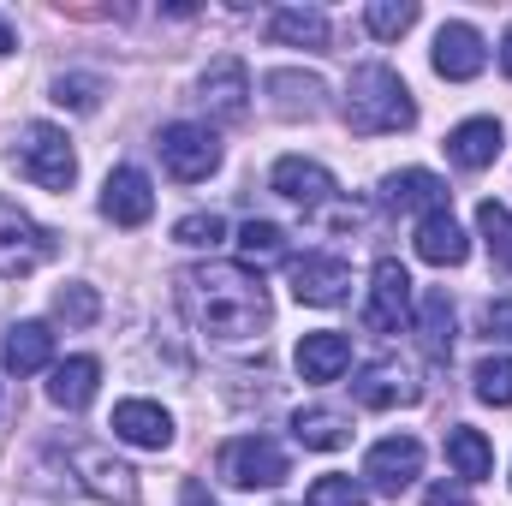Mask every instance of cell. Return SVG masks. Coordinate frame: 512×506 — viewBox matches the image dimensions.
<instances>
[{
  "mask_svg": "<svg viewBox=\"0 0 512 506\" xmlns=\"http://www.w3.org/2000/svg\"><path fill=\"white\" fill-rule=\"evenodd\" d=\"M96 387H102V364H96V358H84V352L48 370V399H54L60 411H84V405L96 399Z\"/></svg>",
  "mask_w": 512,
  "mask_h": 506,
  "instance_id": "20",
  "label": "cell"
},
{
  "mask_svg": "<svg viewBox=\"0 0 512 506\" xmlns=\"http://www.w3.org/2000/svg\"><path fill=\"white\" fill-rule=\"evenodd\" d=\"M483 334H489V340H512V298H501V304L483 310Z\"/></svg>",
  "mask_w": 512,
  "mask_h": 506,
  "instance_id": "36",
  "label": "cell"
},
{
  "mask_svg": "<svg viewBox=\"0 0 512 506\" xmlns=\"http://www.w3.org/2000/svg\"><path fill=\"white\" fill-rule=\"evenodd\" d=\"M364 24H370V36H382V42H399V36L417 24V0H370Z\"/></svg>",
  "mask_w": 512,
  "mask_h": 506,
  "instance_id": "32",
  "label": "cell"
},
{
  "mask_svg": "<svg viewBox=\"0 0 512 506\" xmlns=\"http://www.w3.org/2000/svg\"><path fill=\"white\" fill-rule=\"evenodd\" d=\"M268 191H274V197H286V203H298V209H322V203L334 197V173H328L322 161L280 155V161H274V173H268Z\"/></svg>",
  "mask_w": 512,
  "mask_h": 506,
  "instance_id": "12",
  "label": "cell"
},
{
  "mask_svg": "<svg viewBox=\"0 0 512 506\" xmlns=\"http://www.w3.org/2000/svg\"><path fill=\"white\" fill-rule=\"evenodd\" d=\"M304 506H370V489H364L358 477H340V471H328V477H316V483H310Z\"/></svg>",
  "mask_w": 512,
  "mask_h": 506,
  "instance_id": "34",
  "label": "cell"
},
{
  "mask_svg": "<svg viewBox=\"0 0 512 506\" xmlns=\"http://www.w3.org/2000/svg\"><path fill=\"white\" fill-rule=\"evenodd\" d=\"M114 435L131 441V447H143V453H161L173 441V417L155 399H120L114 405Z\"/></svg>",
  "mask_w": 512,
  "mask_h": 506,
  "instance_id": "15",
  "label": "cell"
},
{
  "mask_svg": "<svg viewBox=\"0 0 512 506\" xmlns=\"http://www.w3.org/2000/svg\"><path fill=\"white\" fill-rule=\"evenodd\" d=\"M185 304H191V322L209 334V340H256L268 328V292H262V274L251 268H233V262H203L185 274Z\"/></svg>",
  "mask_w": 512,
  "mask_h": 506,
  "instance_id": "1",
  "label": "cell"
},
{
  "mask_svg": "<svg viewBox=\"0 0 512 506\" xmlns=\"http://www.w3.org/2000/svg\"><path fill=\"white\" fill-rule=\"evenodd\" d=\"M423 506H471V495H465V489H447V483H441V489H429V495H423Z\"/></svg>",
  "mask_w": 512,
  "mask_h": 506,
  "instance_id": "37",
  "label": "cell"
},
{
  "mask_svg": "<svg viewBox=\"0 0 512 506\" xmlns=\"http://www.w3.org/2000/svg\"><path fill=\"white\" fill-rule=\"evenodd\" d=\"M364 477H370V489H376V495H405V489L423 477V447H417L411 435H387V441L370 447Z\"/></svg>",
  "mask_w": 512,
  "mask_h": 506,
  "instance_id": "9",
  "label": "cell"
},
{
  "mask_svg": "<svg viewBox=\"0 0 512 506\" xmlns=\"http://www.w3.org/2000/svg\"><path fill=\"white\" fill-rule=\"evenodd\" d=\"M54 251H60V245H54V233H48V227H36L18 203H6V197H0V280H24V274H36Z\"/></svg>",
  "mask_w": 512,
  "mask_h": 506,
  "instance_id": "5",
  "label": "cell"
},
{
  "mask_svg": "<svg viewBox=\"0 0 512 506\" xmlns=\"http://www.w3.org/2000/svg\"><path fill=\"white\" fill-rule=\"evenodd\" d=\"M346 126L358 137H387V131L417 126V102L393 66H358L346 84Z\"/></svg>",
  "mask_w": 512,
  "mask_h": 506,
  "instance_id": "2",
  "label": "cell"
},
{
  "mask_svg": "<svg viewBox=\"0 0 512 506\" xmlns=\"http://www.w3.org/2000/svg\"><path fill=\"white\" fill-rule=\"evenodd\" d=\"M155 149H161V167H167L179 185H197V179H209V173L221 167V137H215L209 126H197V120L161 126Z\"/></svg>",
  "mask_w": 512,
  "mask_h": 506,
  "instance_id": "4",
  "label": "cell"
},
{
  "mask_svg": "<svg viewBox=\"0 0 512 506\" xmlns=\"http://www.w3.org/2000/svg\"><path fill=\"white\" fill-rule=\"evenodd\" d=\"M346 292H352V268H346L340 256H322V251L292 256V298H298V304L328 310V304H340Z\"/></svg>",
  "mask_w": 512,
  "mask_h": 506,
  "instance_id": "8",
  "label": "cell"
},
{
  "mask_svg": "<svg viewBox=\"0 0 512 506\" xmlns=\"http://www.w3.org/2000/svg\"><path fill=\"white\" fill-rule=\"evenodd\" d=\"M239 251H245V262H256V268L286 262V233H280L274 221H245V227H239Z\"/></svg>",
  "mask_w": 512,
  "mask_h": 506,
  "instance_id": "31",
  "label": "cell"
},
{
  "mask_svg": "<svg viewBox=\"0 0 512 506\" xmlns=\"http://www.w3.org/2000/svg\"><path fill=\"white\" fill-rule=\"evenodd\" d=\"M382 203L387 209H447V185L429 173V167H405V173H387L382 179Z\"/></svg>",
  "mask_w": 512,
  "mask_h": 506,
  "instance_id": "21",
  "label": "cell"
},
{
  "mask_svg": "<svg viewBox=\"0 0 512 506\" xmlns=\"http://www.w3.org/2000/svg\"><path fill=\"white\" fill-rule=\"evenodd\" d=\"M352 393H358V405H370V411H393V405H411V399H417L411 376H405V370H393V364H376V370H364Z\"/></svg>",
  "mask_w": 512,
  "mask_h": 506,
  "instance_id": "24",
  "label": "cell"
},
{
  "mask_svg": "<svg viewBox=\"0 0 512 506\" xmlns=\"http://www.w3.org/2000/svg\"><path fill=\"white\" fill-rule=\"evenodd\" d=\"M477 233H483V245H489V256H495V268H507L512 274V209L507 203H483L477 209Z\"/></svg>",
  "mask_w": 512,
  "mask_h": 506,
  "instance_id": "28",
  "label": "cell"
},
{
  "mask_svg": "<svg viewBox=\"0 0 512 506\" xmlns=\"http://www.w3.org/2000/svg\"><path fill=\"white\" fill-rule=\"evenodd\" d=\"M417 340H423L429 358L453 352V304H447V292H423V304H417Z\"/></svg>",
  "mask_w": 512,
  "mask_h": 506,
  "instance_id": "27",
  "label": "cell"
},
{
  "mask_svg": "<svg viewBox=\"0 0 512 506\" xmlns=\"http://www.w3.org/2000/svg\"><path fill=\"white\" fill-rule=\"evenodd\" d=\"M411 322V274L382 256L376 262V274H370V304H364V328H376V334H399Z\"/></svg>",
  "mask_w": 512,
  "mask_h": 506,
  "instance_id": "7",
  "label": "cell"
},
{
  "mask_svg": "<svg viewBox=\"0 0 512 506\" xmlns=\"http://www.w3.org/2000/svg\"><path fill=\"white\" fill-rule=\"evenodd\" d=\"M197 96H203V108L215 120H245V108H251V72H245V60H233V54L209 60V72L197 78Z\"/></svg>",
  "mask_w": 512,
  "mask_h": 506,
  "instance_id": "10",
  "label": "cell"
},
{
  "mask_svg": "<svg viewBox=\"0 0 512 506\" xmlns=\"http://www.w3.org/2000/svg\"><path fill=\"white\" fill-rule=\"evenodd\" d=\"M221 477L233 489H274L286 477V447L268 435H239L221 447Z\"/></svg>",
  "mask_w": 512,
  "mask_h": 506,
  "instance_id": "6",
  "label": "cell"
},
{
  "mask_svg": "<svg viewBox=\"0 0 512 506\" xmlns=\"http://www.w3.org/2000/svg\"><path fill=\"white\" fill-rule=\"evenodd\" d=\"M78 465L90 471L84 483H90V489H96L102 501H120V506H131V501H137V477H131L126 465H120V459H108V453L84 447V453H78Z\"/></svg>",
  "mask_w": 512,
  "mask_h": 506,
  "instance_id": "25",
  "label": "cell"
},
{
  "mask_svg": "<svg viewBox=\"0 0 512 506\" xmlns=\"http://www.w3.org/2000/svg\"><path fill=\"white\" fill-rule=\"evenodd\" d=\"M102 96H108V84H102L96 72H60V78H54V102L72 108V114H96Z\"/></svg>",
  "mask_w": 512,
  "mask_h": 506,
  "instance_id": "29",
  "label": "cell"
},
{
  "mask_svg": "<svg viewBox=\"0 0 512 506\" xmlns=\"http://www.w3.org/2000/svg\"><path fill=\"white\" fill-rule=\"evenodd\" d=\"M447 465H453V477H465V483H483V477L495 471V447H489V435L459 423V429L447 435Z\"/></svg>",
  "mask_w": 512,
  "mask_h": 506,
  "instance_id": "23",
  "label": "cell"
},
{
  "mask_svg": "<svg viewBox=\"0 0 512 506\" xmlns=\"http://www.w3.org/2000/svg\"><path fill=\"white\" fill-rule=\"evenodd\" d=\"M292 435H298L304 447H316V453H334V447L352 441V423H346L340 411H328V405H310V411L292 417Z\"/></svg>",
  "mask_w": 512,
  "mask_h": 506,
  "instance_id": "26",
  "label": "cell"
},
{
  "mask_svg": "<svg viewBox=\"0 0 512 506\" xmlns=\"http://www.w3.org/2000/svg\"><path fill=\"white\" fill-rule=\"evenodd\" d=\"M262 90L274 96V114H286V120H316L322 96H328L322 78H310V72H268Z\"/></svg>",
  "mask_w": 512,
  "mask_h": 506,
  "instance_id": "18",
  "label": "cell"
},
{
  "mask_svg": "<svg viewBox=\"0 0 512 506\" xmlns=\"http://www.w3.org/2000/svg\"><path fill=\"white\" fill-rule=\"evenodd\" d=\"M102 215H108L114 227H143V221L155 215V185H149L143 167H114V173H108V185H102Z\"/></svg>",
  "mask_w": 512,
  "mask_h": 506,
  "instance_id": "13",
  "label": "cell"
},
{
  "mask_svg": "<svg viewBox=\"0 0 512 506\" xmlns=\"http://www.w3.org/2000/svg\"><path fill=\"white\" fill-rule=\"evenodd\" d=\"M268 36H274L280 48H310V54H322V48H328V12H316V6H280V12L268 18Z\"/></svg>",
  "mask_w": 512,
  "mask_h": 506,
  "instance_id": "22",
  "label": "cell"
},
{
  "mask_svg": "<svg viewBox=\"0 0 512 506\" xmlns=\"http://www.w3.org/2000/svg\"><path fill=\"white\" fill-rule=\"evenodd\" d=\"M435 72L447 78V84H465V78H477L483 66H489V48H483V36H477V24H441L435 30Z\"/></svg>",
  "mask_w": 512,
  "mask_h": 506,
  "instance_id": "11",
  "label": "cell"
},
{
  "mask_svg": "<svg viewBox=\"0 0 512 506\" xmlns=\"http://www.w3.org/2000/svg\"><path fill=\"white\" fill-rule=\"evenodd\" d=\"M292 364H298V376L304 381H340L346 370H352V340L334 334V328H316V334L298 340Z\"/></svg>",
  "mask_w": 512,
  "mask_h": 506,
  "instance_id": "14",
  "label": "cell"
},
{
  "mask_svg": "<svg viewBox=\"0 0 512 506\" xmlns=\"http://www.w3.org/2000/svg\"><path fill=\"white\" fill-rule=\"evenodd\" d=\"M54 316H60L66 328H90V322L102 316V298H96V286H84V280H66V286L54 292Z\"/></svg>",
  "mask_w": 512,
  "mask_h": 506,
  "instance_id": "30",
  "label": "cell"
},
{
  "mask_svg": "<svg viewBox=\"0 0 512 506\" xmlns=\"http://www.w3.org/2000/svg\"><path fill=\"white\" fill-rule=\"evenodd\" d=\"M501 72L512 78V30H507V42H501Z\"/></svg>",
  "mask_w": 512,
  "mask_h": 506,
  "instance_id": "39",
  "label": "cell"
},
{
  "mask_svg": "<svg viewBox=\"0 0 512 506\" xmlns=\"http://www.w3.org/2000/svg\"><path fill=\"white\" fill-rule=\"evenodd\" d=\"M12 161H18V173H24L30 185H42V191H72V179H78L72 137L60 126H42V120L12 137Z\"/></svg>",
  "mask_w": 512,
  "mask_h": 506,
  "instance_id": "3",
  "label": "cell"
},
{
  "mask_svg": "<svg viewBox=\"0 0 512 506\" xmlns=\"http://www.w3.org/2000/svg\"><path fill=\"white\" fill-rule=\"evenodd\" d=\"M501 120H465V126L447 131V161L465 167V173H483L495 155H501Z\"/></svg>",
  "mask_w": 512,
  "mask_h": 506,
  "instance_id": "17",
  "label": "cell"
},
{
  "mask_svg": "<svg viewBox=\"0 0 512 506\" xmlns=\"http://www.w3.org/2000/svg\"><path fill=\"white\" fill-rule=\"evenodd\" d=\"M173 239H179V245H221V239H227V221H221V215H185V221L173 227Z\"/></svg>",
  "mask_w": 512,
  "mask_h": 506,
  "instance_id": "35",
  "label": "cell"
},
{
  "mask_svg": "<svg viewBox=\"0 0 512 506\" xmlns=\"http://www.w3.org/2000/svg\"><path fill=\"white\" fill-rule=\"evenodd\" d=\"M12 48H18V36H12V24L0 18V54H12Z\"/></svg>",
  "mask_w": 512,
  "mask_h": 506,
  "instance_id": "38",
  "label": "cell"
},
{
  "mask_svg": "<svg viewBox=\"0 0 512 506\" xmlns=\"http://www.w3.org/2000/svg\"><path fill=\"white\" fill-rule=\"evenodd\" d=\"M471 387H477V399H483V405H501V411H507V405H512V358H507V352L483 358V364H477V376H471Z\"/></svg>",
  "mask_w": 512,
  "mask_h": 506,
  "instance_id": "33",
  "label": "cell"
},
{
  "mask_svg": "<svg viewBox=\"0 0 512 506\" xmlns=\"http://www.w3.org/2000/svg\"><path fill=\"white\" fill-rule=\"evenodd\" d=\"M417 256L429 262V268H459L465 256H471V239H465V227L447 215V209H429L423 221H417Z\"/></svg>",
  "mask_w": 512,
  "mask_h": 506,
  "instance_id": "16",
  "label": "cell"
},
{
  "mask_svg": "<svg viewBox=\"0 0 512 506\" xmlns=\"http://www.w3.org/2000/svg\"><path fill=\"white\" fill-rule=\"evenodd\" d=\"M0 364H6L12 376L54 370V334H48V322H18V328L6 334V346H0Z\"/></svg>",
  "mask_w": 512,
  "mask_h": 506,
  "instance_id": "19",
  "label": "cell"
}]
</instances>
